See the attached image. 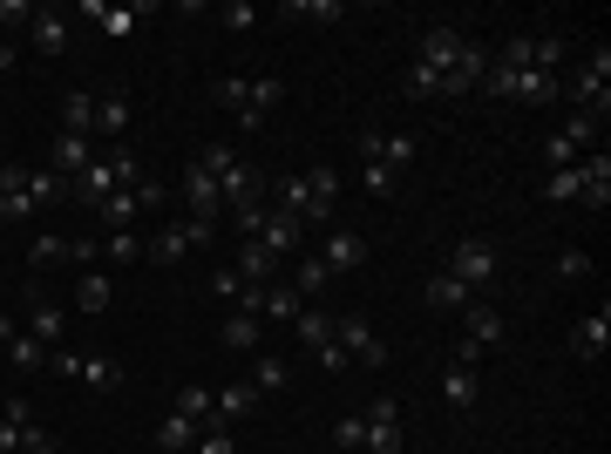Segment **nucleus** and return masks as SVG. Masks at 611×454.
I'll list each match as a JSON object with an SVG mask.
<instances>
[{
	"label": "nucleus",
	"mask_w": 611,
	"mask_h": 454,
	"mask_svg": "<svg viewBox=\"0 0 611 454\" xmlns=\"http://www.w3.org/2000/svg\"><path fill=\"white\" fill-rule=\"evenodd\" d=\"M218 21H225L231 34H244V27H259V8H252V0H225V8H218Z\"/></svg>",
	"instance_id": "nucleus-49"
},
{
	"label": "nucleus",
	"mask_w": 611,
	"mask_h": 454,
	"mask_svg": "<svg viewBox=\"0 0 611 454\" xmlns=\"http://www.w3.org/2000/svg\"><path fill=\"white\" fill-rule=\"evenodd\" d=\"M211 102L231 109L238 122H252V75H218V81H211Z\"/></svg>",
	"instance_id": "nucleus-24"
},
{
	"label": "nucleus",
	"mask_w": 611,
	"mask_h": 454,
	"mask_svg": "<svg viewBox=\"0 0 611 454\" xmlns=\"http://www.w3.org/2000/svg\"><path fill=\"white\" fill-rule=\"evenodd\" d=\"M448 278H462L469 292H482V285L497 278V244H489V237H462L456 258H448Z\"/></svg>",
	"instance_id": "nucleus-4"
},
{
	"label": "nucleus",
	"mask_w": 611,
	"mask_h": 454,
	"mask_svg": "<svg viewBox=\"0 0 611 454\" xmlns=\"http://www.w3.org/2000/svg\"><path fill=\"white\" fill-rule=\"evenodd\" d=\"M360 184H367V197H394L401 190V177L388 170V163H374V156H360Z\"/></svg>",
	"instance_id": "nucleus-41"
},
{
	"label": "nucleus",
	"mask_w": 611,
	"mask_h": 454,
	"mask_svg": "<svg viewBox=\"0 0 611 454\" xmlns=\"http://www.w3.org/2000/svg\"><path fill=\"white\" fill-rule=\"evenodd\" d=\"M469 299H476V292H469L462 278H448V272H435V278H428V306H435V312H462Z\"/></svg>",
	"instance_id": "nucleus-34"
},
{
	"label": "nucleus",
	"mask_w": 611,
	"mask_h": 454,
	"mask_svg": "<svg viewBox=\"0 0 611 454\" xmlns=\"http://www.w3.org/2000/svg\"><path fill=\"white\" fill-rule=\"evenodd\" d=\"M218 346H225V353H259V346H265V319H259V312H225Z\"/></svg>",
	"instance_id": "nucleus-15"
},
{
	"label": "nucleus",
	"mask_w": 611,
	"mask_h": 454,
	"mask_svg": "<svg viewBox=\"0 0 611 454\" xmlns=\"http://www.w3.org/2000/svg\"><path fill=\"white\" fill-rule=\"evenodd\" d=\"M367 454H401L407 441H401V407L394 400H374V407H367Z\"/></svg>",
	"instance_id": "nucleus-10"
},
{
	"label": "nucleus",
	"mask_w": 611,
	"mask_h": 454,
	"mask_svg": "<svg viewBox=\"0 0 611 454\" xmlns=\"http://www.w3.org/2000/svg\"><path fill=\"white\" fill-rule=\"evenodd\" d=\"M96 163V136H55V156H48V170L62 177V184H75L81 170Z\"/></svg>",
	"instance_id": "nucleus-16"
},
{
	"label": "nucleus",
	"mask_w": 611,
	"mask_h": 454,
	"mask_svg": "<svg viewBox=\"0 0 611 454\" xmlns=\"http://www.w3.org/2000/svg\"><path fill=\"white\" fill-rule=\"evenodd\" d=\"M102 252H109V265H137V258H143V237H137V231H109Z\"/></svg>",
	"instance_id": "nucleus-45"
},
{
	"label": "nucleus",
	"mask_w": 611,
	"mask_h": 454,
	"mask_svg": "<svg viewBox=\"0 0 611 454\" xmlns=\"http://www.w3.org/2000/svg\"><path fill=\"white\" fill-rule=\"evenodd\" d=\"M604 346H611V306H598L591 319L570 325V353L578 359H604Z\"/></svg>",
	"instance_id": "nucleus-18"
},
{
	"label": "nucleus",
	"mask_w": 611,
	"mask_h": 454,
	"mask_svg": "<svg viewBox=\"0 0 611 454\" xmlns=\"http://www.w3.org/2000/svg\"><path fill=\"white\" fill-rule=\"evenodd\" d=\"M326 278H334V272H326L319 258H299V265H293V292L313 299V292H326Z\"/></svg>",
	"instance_id": "nucleus-44"
},
{
	"label": "nucleus",
	"mask_w": 611,
	"mask_h": 454,
	"mask_svg": "<svg viewBox=\"0 0 611 454\" xmlns=\"http://www.w3.org/2000/svg\"><path fill=\"white\" fill-rule=\"evenodd\" d=\"M557 278H564V285H578V278H591V258L578 252V244H564V252H557Z\"/></svg>",
	"instance_id": "nucleus-50"
},
{
	"label": "nucleus",
	"mask_w": 611,
	"mask_h": 454,
	"mask_svg": "<svg viewBox=\"0 0 611 454\" xmlns=\"http://www.w3.org/2000/svg\"><path fill=\"white\" fill-rule=\"evenodd\" d=\"M252 407H259V387H252V380H231V387H218V394H211V421H225V428H231V421L252 414Z\"/></svg>",
	"instance_id": "nucleus-21"
},
{
	"label": "nucleus",
	"mask_w": 611,
	"mask_h": 454,
	"mask_svg": "<svg viewBox=\"0 0 611 454\" xmlns=\"http://www.w3.org/2000/svg\"><path fill=\"white\" fill-rule=\"evenodd\" d=\"M462 340H469L476 353H497V346L510 340V319H503L497 306H482V299H469V306H462Z\"/></svg>",
	"instance_id": "nucleus-6"
},
{
	"label": "nucleus",
	"mask_w": 611,
	"mask_h": 454,
	"mask_svg": "<svg viewBox=\"0 0 611 454\" xmlns=\"http://www.w3.org/2000/svg\"><path fill=\"white\" fill-rule=\"evenodd\" d=\"M279 14H293V21H340L347 8H340V0H285Z\"/></svg>",
	"instance_id": "nucleus-42"
},
{
	"label": "nucleus",
	"mask_w": 611,
	"mask_h": 454,
	"mask_svg": "<svg viewBox=\"0 0 611 454\" xmlns=\"http://www.w3.org/2000/svg\"><path fill=\"white\" fill-rule=\"evenodd\" d=\"M28 197L41 203V211H48V203H62V197H68V184H62L55 170H28Z\"/></svg>",
	"instance_id": "nucleus-43"
},
{
	"label": "nucleus",
	"mask_w": 611,
	"mask_h": 454,
	"mask_svg": "<svg viewBox=\"0 0 611 454\" xmlns=\"http://www.w3.org/2000/svg\"><path fill=\"white\" fill-rule=\"evenodd\" d=\"M177 190H184V203H190V218L218 224V211H225V190H218V177L204 170V163H190V170L177 177Z\"/></svg>",
	"instance_id": "nucleus-7"
},
{
	"label": "nucleus",
	"mask_w": 611,
	"mask_h": 454,
	"mask_svg": "<svg viewBox=\"0 0 611 454\" xmlns=\"http://www.w3.org/2000/svg\"><path fill=\"white\" fill-rule=\"evenodd\" d=\"M34 211H41V203L28 197V170L8 163V170H0V224H28Z\"/></svg>",
	"instance_id": "nucleus-12"
},
{
	"label": "nucleus",
	"mask_w": 611,
	"mask_h": 454,
	"mask_svg": "<svg viewBox=\"0 0 611 454\" xmlns=\"http://www.w3.org/2000/svg\"><path fill=\"white\" fill-rule=\"evenodd\" d=\"M482 75H489V48H482V41H462V55H456V68H448V96H462V89H476Z\"/></svg>",
	"instance_id": "nucleus-22"
},
{
	"label": "nucleus",
	"mask_w": 611,
	"mask_h": 454,
	"mask_svg": "<svg viewBox=\"0 0 611 454\" xmlns=\"http://www.w3.org/2000/svg\"><path fill=\"white\" fill-rule=\"evenodd\" d=\"M177 414H184V421H211V387H197V380H190V387L177 394Z\"/></svg>",
	"instance_id": "nucleus-47"
},
{
	"label": "nucleus",
	"mask_w": 611,
	"mask_h": 454,
	"mask_svg": "<svg viewBox=\"0 0 611 454\" xmlns=\"http://www.w3.org/2000/svg\"><path fill=\"white\" fill-rule=\"evenodd\" d=\"M28 41H34L41 55H62V48H68V14H62V8H34Z\"/></svg>",
	"instance_id": "nucleus-19"
},
{
	"label": "nucleus",
	"mask_w": 611,
	"mask_h": 454,
	"mask_svg": "<svg viewBox=\"0 0 611 454\" xmlns=\"http://www.w3.org/2000/svg\"><path fill=\"white\" fill-rule=\"evenodd\" d=\"M109 299H116V285H109V272H81V278H75V312H89V319H102V312H109Z\"/></svg>",
	"instance_id": "nucleus-26"
},
{
	"label": "nucleus",
	"mask_w": 611,
	"mask_h": 454,
	"mask_svg": "<svg viewBox=\"0 0 611 454\" xmlns=\"http://www.w3.org/2000/svg\"><path fill=\"white\" fill-rule=\"evenodd\" d=\"M62 136H96V96L89 89L62 96Z\"/></svg>",
	"instance_id": "nucleus-25"
},
{
	"label": "nucleus",
	"mask_w": 611,
	"mask_h": 454,
	"mask_svg": "<svg viewBox=\"0 0 611 454\" xmlns=\"http://www.w3.org/2000/svg\"><path fill=\"white\" fill-rule=\"evenodd\" d=\"M0 346H8V366H14V374H41V366H48V346H41L28 325H14L8 312H0Z\"/></svg>",
	"instance_id": "nucleus-8"
},
{
	"label": "nucleus",
	"mask_w": 611,
	"mask_h": 454,
	"mask_svg": "<svg viewBox=\"0 0 611 454\" xmlns=\"http://www.w3.org/2000/svg\"><path fill=\"white\" fill-rule=\"evenodd\" d=\"M96 130H109V143L130 130V96L122 89H109V96H96Z\"/></svg>",
	"instance_id": "nucleus-35"
},
{
	"label": "nucleus",
	"mask_w": 611,
	"mask_h": 454,
	"mask_svg": "<svg viewBox=\"0 0 611 454\" xmlns=\"http://www.w3.org/2000/svg\"><path fill=\"white\" fill-rule=\"evenodd\" d=\"M334 447H340V454H367V421H360V414H347V421L334 428Z\"/></svg>",
	"instance_id": "nucleus-48"
},
{
	"label": "nucleus",
	"mask_w": 611,
	"mask_h": 454,
	"mask_svg": "<svg viewBox=\"0 0 611 454\" xmlns=\"http://www.w3.org/2000/svg\"><path fill=\"white\" fill-rule=\"evenodd\" d=\"M272 211H293L299 224L313 218V184H306V170H299V177H279V184H272Z\"/></svg>",
	"instance_id": "nucleus-27"
},
{
	"label": "nucleus",
	"mask_w": 611,
	"mask_h": 454,
	"mask_svg": "<svg viewBox=\"0 0 611 454\" xmlns=\"http://www.w3.org/2000/svg\"><path fill=\"white\" fill-rule=\"evenodd\" d=\"M598 122H604V115H585V109H578V115H570L557 136H564L570 150H578V156H585V150H598Z\"/></svg>",
	"instance_id": "nucleus-40"
},
{
	"label": "nucleus",
	"mask_w": 611,
	"mask_h": 454,
	"mask_svg": "<svg viewBox=\"0 0 611 454\" xmlns=\"http://www.w3.org/2000/svg\"><path fill=\"white\" fill-rule=\"evenodd\" d=\"M197 163H204V170H211V177H225L231 163H238V150H231V143H211V150H204Z\"/></svg>",
	"instance_id": "nucleus-55"
},
{
	"label": "nucleus",
	"mask_w": 611,
	"mask_h": 454,
	"mask_svg": "<svg viewBox=\"0 0 611 454\" xmlns=\"http://www.w3.org/2000/svg\"><path fill=\"white\" fill-rule=\"evenodd\" d=\"M14 62H21V48H14V41H0V75H8Z\"/></svg>",
	"instance_id": "nucleus-59"
},
{
	"label": "nucleus",
	"mask_w": 611,
	"mask_h": 454,
	"mask_svg": "<svg viewBox=\"0 0 611 454\" xmlns=\"http://www.w3.org/2000/svg\"><path fill=\"white\" fill-rule=\"evenodd\" d=\"M28 434H34V421H8V414H0V454H21Z\"/></svg>",
	"instance_id": "nucleus-52"
},
{
	"label": "nucleus",
	"mask_w": 611,
	"mask_h": 454,
	"mask_svg": "<svg viewBox=\"0 0 611 454\" xmlns=\"http://www.w3.org/2000/svg\"><path fill=\"white\" fill-rule=\"evenodd\" d=\"M564 163H578V150H570L564 136H550V143H544V170H564Z\"/></svg>",
	"instance_id": "nucleus-56"
},
{
	"label": "nucleus",
	"mask_w": 611,
	"mask_h": 454,
	"mask_svg": "<svg viewBox=\"0 0 611 454\" xmlns=\"http://www.w3.org/2000/svg\"><path fill=\"white\" fill-rule=\"evenodd\" d=\"M231 272H238L244 285H279V278H272V272H279V258L265 252L259 237H244V244H238V265H231Z\"/></svg>",
	"instance_id": "nucleus-23"
},
{
	"label": "nucleus",
	"mask_w": 611,
	"mask_h": 454,
	"mask_svg": "<svg viewBox=\"0 0 611 454\" xmlns=\"http://www.w3.org/2000/svg\"><path fill=\"white\" fill-rule=\"evenodd\" d=\"M604 75H611V48H591V62L564 81V96L578 102L585 115H604V109H611V81H604Z\"/></svg>",
	"instance_id": "nucleus-2"
},
{
	"label": "nucleus",
	"mask_w": 611,
	"mask_h": 454,
	"mask_svg": "<svg viewBox=\"0 0 611 454\" xmlns=\"http://www.w3.org/2000/svg\"><path fill=\"white\" fill-rule=\"evenodd\" d=\"M462 27H448V21H435V27H422V68H435V75H448V68H456V55H462Z\"/></svg>",
	"instance_id": "nucleus-9"
},
{
	"label": "nucleus",
	"mask_w": 611,
	"mask_h": 454,
	"mask_svg": "<svg viewBox=\"0 0 611 454\" xmlns=\"http://www.w3.org/2000/svg\"><path fill=\"white\" fill-rule=\"evenodd\" d=\"M211 292H218L225 306H238V292H244V278H238L231 265H218V272H211Z\"/></svg>",
	"instance_id": "nucleus-53"
},
{
	"label": "nucleus",
	"mask_w": 611,
	"mask_h": 454,
	"mask_svg": "<svg viewBox=\"0 0 611 454\" xmlns=\"http://www.w3.org/2000/svg\"><path fill=\"white\" fill-rule=\"evenodd\" d=\"M441 400H448V407H476V400H482V374H476V366H456V359H448Z\"/></svg>",
	"instance_id": "nucleus-28"
},
{
	"label": "nucleus",
	"mask_w": 611,
	"mask_h": 454,
	"mask_svg": "<svg viewBox=\"0 0 611 454\" xmlns=\"http://www.w3.org/2000/svg\"><path fill=\"white\" fill-rule=\"evenodd\" d=\"M28 258H34V265H68V237H34Z\"/></svg>",
	"instance_id": "nucleus-51"
},
{
	"label": "nucleus",
	"mask_w": 611,
	"mask_h": 454,
	"mask_svg": "<svg viewBox=\"0 0 611 454\" xmlns=\"http://www.w3.org/2000/svg\"><path fill=\"white\" fill-rule=\"evenodd\" d=\"M299 231H306V224H299L293 211H272V203H265V224H259V244H265L272 258H285V252H293V244H299Z\"/></svg>",
	"instance_id": "nucleus-20"
},
{
	"label": "nucleus",
	"mask_w": 611,
	"mask_h": 454,
	"mask_svg": "<svg viewBox=\"0 0 611 454\" xmlns=\"http://www.w3.org/2000/svg\"><path fill=\"white\" fill-rule=\"evenodd\" d=\"M401 96H407V102H435V96H448V75H435V68H422V62H407Z\"/></svg>",
	"instance_id": "nucleus-32"
},
{
	"label": "nucleus",
	"mask_w": 611,
	"mask_h": 454,
	"mask_svg": "<svg viewBox=\"0 0 611 454\" xmlns=\"http://www.w3.org/2000/svg\"><path fill=\"white\" fill-rule=\"evenodd\" d=\"M81 14H96V21H102V34H109V41H122V34H137V21H143L150 8H109V0H89Z\"/></svg>",
	"instance_id": "nucleus-31"
},
{
	"label": "nucleus",
	"mask_w": 611,
	"mask_h": 454,
	"mask_svg": "<svg viewBox=\"0 0 611 454\" xmlns=\"http://www.w3.org/2000/svg\"><path fill=\"white\" fill-rule=\"evenodd\" d=\"M96 218H102L109 231H137V218H143V203H137V190H109V197L96 203Z\"/></svg>",
	"instance_id": "nucleus-30"
},
{
	"label": "nucleus",
	"mask_w": 611,
	"mask_h": 454,
	"mask_svg": "<svg viewBox=\"0 0 611 454\" xmlns=\"http://www.w3.org/2000/svg\"><path fill=\"white\" fill-rule=\"evenodd\" d=\"M319 265L334 272V278L360 272V265H367V237H360V231H334V237H326V252H319Z\"/></svg>",
	"instance_id": "nucleus-17"
},
{
	"label": "nucleus",
	"mask_w": 611,
	"mask_h": 454,
	"mask_svg": "<svg viewBox=\"0 0 611 454\" xmlns=\"http://www.w3.org/2000/svg\"><path fill=\"white\" fill-rule=\"evenodd\" d=\"M334 346L347 353V366H388V346H381V333H374V325H367L360 312L334 319Z\"/></svg>",
	"instance_id": "nucleus-3"
},
{
	"label": "nucleus",
	"mask_w": 611,
	"mask_h": 454,
	"mask_svg": "<svg viewBox=\"0 0 611 454\" xmlns=\"http://www.w3.org/2000/svg\"><path fill=\"white\" fill-rule=\"evenodd\" d=\"M190 454H238V441H231V428L225 421H204V434H197V447Z\"/></svg>",
	"instance_id": "nucleus-46"
},
{
	"label": "nucleus",
	"mask_w": 611,
	"mask_h": 454,
	"mask_svg": "<svg viewBox=\"0 0 611 454\" xmlns=\"http://www.w3.org/2000/svg\"><path fill=\"white\" fill-rule=\"evenodd\" d=\"M578 177H585L578 203H585V211H604V203H611V156L604 150H585L578 156Z\"/></svg>",
	"instance_id": "nucleus-13"
},
{
	"label": "nucleus",
	"mask_w": 611,
	"mask_h": 454,
	"mask_svg": "<svg viewBox=\"0 0 611 454\" xmlns=\"http://www.w3.org/2000/svg\"><path fill=\"white\" fill-rule=\"evenodd\" d=\"M299 312H306V299L293 292V285H265V299H259V319L265 325H293Z\"/></svg>",
	"instance_id": "nucleus-29"
},
{
	"label": "nucleus",
	"mask_w": 611,
	"mask_h": 454,
	"mask_svg": "<svg viewBox=\"0 0 611 454\" xmlns=\"http://www.w3.org/2000/svg\"><path fill=\"white\" fill-rule=\"evenodd\" d=\"M21 454H62V441H55L48 428H41V421H34V434H28V447H21Z\"/></svg>",
	"instance_id": "nucleus-58"
},
{
	"label": "nucleus",
	"mask_w": 611,
	"mask_h": 454,
	"mask_svg": "<svg viewBox=\"0 0 611 454\" xmlns=\"http://www.w3.org/2000/svg\"><path fill=\"white\" fill-rule=\"evenodd\" d=\"M415 150H422V143H415V130H388V136L374 130V136H360V156H374V163H388L394 177L407 170V163H415Z\"/></svg>",
	"instance_id": "nucleus-11"
},
{
	"label": "nucleus",
	"mask_w": 611,
	"mask_h": 454,
	"mask_svg": "<svg viewBox=\"0 0 611 454\" xmlns=\"http://www.w3.org/2000/svg\"><path fill=\"white\" fill-rule=\"evenodd\" d=\"M306 184H313V218L326 224V218H334V203H340V177L319 163V170H306Z\"/></svg>",
	"instance_id": "nucleus-37"
},
{
	"label": "nucleus",
	"mask_w": 611,
	"mask_h": 454,
	"mask_svg": "<svg viewBox=\"0 0 611 454\" xmlns=\"http://www.w3.org/2000/svg\"><path fill=\"white\" fill-rule=\"evenodd\" d=\"M81 387H122V366L109 359V353H81V374H75Z\"/></svg>",
	"instance_id": "nucleus-39"
},
{
	"label": "nucleus",
	"mask_w": 611,
	"mask_h": 454,
	"mask_svg": "<svg viewBox=\"0 0 611 454\" xmlns=\"http://www.w3.org/2000/svg\"><path fill=\"white\" fill-rule=\"evenodd\" d=\"M163 197H171V184H150V177H143V184H137V203H143V218H150V211H156V203H163Z\"/></svg>",
	"instance_id": "nucleus-57"
},
{
	"label": "nucleus",
	"mask_w": 611,
	"mask_h": 454,
	"mask_svg": "<svg viewBox=\"0 0 611 454\" xmlns=\"http://www.w3.org/2000/svg\"><path fill=\"white\" fill-rule=\"evenodd\" d=\"M28 333L48 346V353H55V346H68V312H62L55 299H41V292H34V299H28Z\"/></svg>",
	"instance_id": "nucleus-14"
},
{
	"label": "nucleus",
	"mask_w": 611,
	"mask_h": 454,
	"mask_svg": "<svg viewBox=\"0 0 611 454\" xmlns=\"http://www.w3.org/2000/svg\"><path fill=\"white\" fill-rule=\"evenodd\" d=\"M28 21H34L28 0H0V34H14V27H28Z\"/></svg>",
	"instance_id": "nucleus-54"
},
{
	"label": "nucleus",
	"mask_w": 611,
	"mask_h": 454,
	"mask_svg": "<svg viewBox=\"0 0 611 454\" xmlns=\"http://www.w3.org/2000/svg\"><path fill=\"white\" fill-rule=\"evenodd\" d=\"M197 434H204V421H184V414H177V407H171V414H163V421H156V447H171V454H184V447H197Z\"/></svg>",
	"instance_id": "nucleus-33"
},
{
	"label": "nucleus",
	"mask_w": 611,
	"mask_h": 454,
	"mask_svg": "<svg viewBox=\"0 0 611 454\" xmlns=\"http://www.w3.org/2000/svg\"><path fill=\"white\" fill-rule=\"evenodd\" d=\"M252 387H259V394H285V387H293V366H285L279 353H259V366H252Z\"/></svg>",
	"instance_id": "nucleus-38"
},
{
	"label": "nucleus",
	"mask_w": 611,
	"mask_h": 454,
	"mask_svg": "<svg viewBox=\"0 0 611 454\" xmlns=\"http://www.w3.org/2000/svg\"><path fill=\"white\" fill-rule=\"evenodd\" d=\"M279 102H285V81H279V75H252V122H244V130H259Z\"/></svg>",
	"instance_id": "nucleus-36"
},
{
	"label": "nucleus",
	"mask_w": 611,
	"mask_h": 454,
	"mask_svg": "<svg viewBox=\"0 0 611 454\" xmlns=\"http://www.w3.org/2000/svg\"><path fill=\"white\" fill-rule=\"evenodd\" d=\"M211 237H218V224H204V218H171V224H163V231L143 244V252H150L156 265H177V258H190L197 244H211Z\"/></svg>",
	"instance_id": "nucleus-1"
},
{
	"label": "nucleus",
	"mask_w": 611,
	"mask_h": 454,
	"mask_svg": "<svg viewBox=\"0 0 611 454\" xmlns=\"http://www.w3.org/2000/svg\"><path fill=\"white\" fill-rule=\"evenodd\" d=\"M265 184H272V177L259 170V163H244V156H238L231 170L218 177V190H225V218H231V211H252V203H265Z\"/></svg>",
	"instance_id": "nucleus-5"
}]
</instances>
